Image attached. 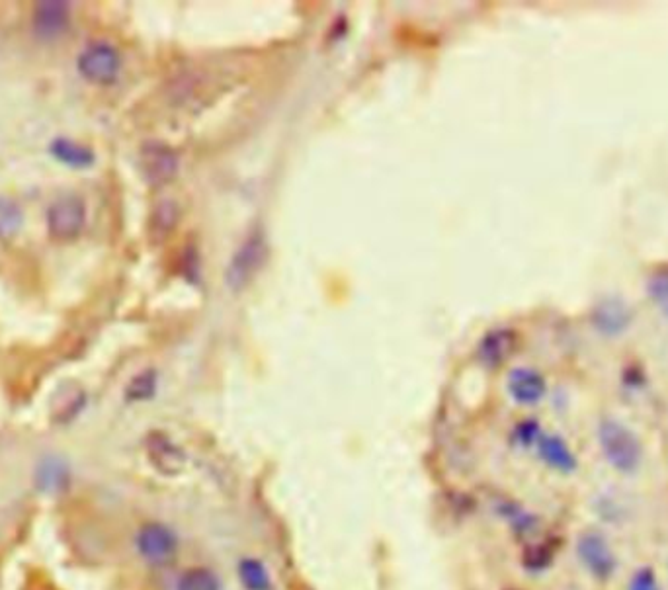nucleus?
Instances as JSON below:
<instances>
[{"instance_id": "f257e3e1", "label": "nucleus", "mask_w": 668, "mask_h": 590, "mask_svg": "<svg viewBox=\"0 0 668 590\" xmlns=\"http://www.w3.org/2000/svg\"><path fill=\"white\" fill-rule=\"evenodd\" d=\"M598 442L606 462L620 473H635L643 462V446L626 424L604 419L598 424Z\"/></svg>"}, {"instance_id": "f03ea898", "label": "nucleus", "mask_w": 668, "mask_h": 590, "mask_svg": "<svg viewBox=\"0 0 668 590\" xmlns=\"http://www.w3.org/2000/svg\"><path fill=\"white\" fill-rule=\"evenodd\" d=\"M268 254L270 249L264 233L260 229H254L231 256L229 266L225 270V286L233 294L243 292L247 286H251L252 280L266 266Z\"/></svg>"}, {"instance_id": "7ed1b4c3", "label": "nucleus", "mask_w": 668, "mask_h": 590, "mask_svg": "<svg viewBox=\"0 0 668 590\" xmlns=\"http://www.w3.org/2000/svg\"><path fill=\"white\" fill-rule=\"evenodd\" d=\"M77 69L90 85H114L122 73V55L112 43H88L77 59Z\"/></svg>"}, {"instance_id": "20e7f679", "label": "nucleus", "mask_w": 668, "mask_h": 590, "mask_svg": "<svg viewBox=\"0 0 668 590\" xmlns=\"http://www.w3.org/2000/svg\"><path fill=\"white\" fill-rule=\"evenodd\" d=\"M47 233L53 241L71 243L81 237L86 225V206L83 198L71 194L57 198L45 213Z\"/></svg>"}, {"instance_id": "39448f33", "label": "nucleus", "mask_w": 668, "mask_h": 590, "mask_svg": "<svg viewBox=\"0 0 668 590\" xmlns=\"http://www.w3.org/2000/svg\"><path fill=\"white\" fill-rule=\"evenodd\" d=\"M135 544L139 555L155 567L170 565L178 553V538L168 526L159 522H149L141 526Z\"/></svg>"}, {"instance_id": "423d86ee", "label": "nucleus", "mask_w": 668, "mask_h": 590, "mask_svg": "<svg viewBox=\"0 0 668 590\" xmlns=\"http://www.w3.org/2000/svg\"><path fill=\"white\" fill-rule=\"evenodd\" d=\"M180 167V159L172 147L161 141H147L139 151V169L149 186L168 184Z\"/></svg>"}, {"instance_id": "0eeeda50", "label": "nucleus", "mask_w": 668, "mask_h": 590, "mask_svg": "<svg viewBox=\"0 0 668 590\" xmlns=\"http://www.w3.org/2000/svg\"><path fill=\"white\" fill-rule=\"evenodd\" d=\"M71 26V4L67 0H40L32 14V32L42 42H55Z\"/></svg>"}, {"instance_id": "6e6552de", "label": "nucleus", "mask_w": 668, "mask_h": 590, "mask_svg": "<svg viewBox=\"0 0 668 590\" xmlns=\"http://www.w3.org/2000/svg\"><path fill=\"white\" fill-rule=\"evenodd\" d=\"M577 555L585 565L586 571L598 581H608L616 573L618 567L616 555L608 546L606 538L600 536L598 532H586L579 538Z\"/></svg>"}, {"instance_id": "1a4fd4ad", "label": "nucleus", "mask_w": 668, "mask_h": 590, "mask_svg": "<svg viewBox=\"0 0 668 590\" xmlns=\"http://www.w3.org/2000/svg\"><path fill=\"white\" fill-rule=\"evenodd\" d=\"M590 321L602 337H622L633 323V311L620 297H604L592 307Z\"/></svg>"}, {"instance_id": "9d476101", "label": "nucleus", "mask_w": 668, "mask_h": 590, "mask_svg": "<svg viewBox=\"0 0 668 590\" xmlns=\"http://www.w3.org/2000/svg\"><path fill=\"white\" fill-rule=\"evenodd\" d=\"M145 450H147V458H149L151 465L167 477H174V475L182 473V469L186 465L184 450L161 430H153L147 436Z\"/></svg>"}, {"instance_id": "9b49d317", "label": "nucleus", "mask_w": 668, "mask_h": 590, "mask_svg": "<svg viewBox=\"0 0 668 590\" xmlns=\"http://www.w3.org/2000/svg\"><path fill=\"white\" fill-rule=\"evenodd\" d=\"M518 348V333L512 329H495L481 338L477 346V360L485 368H501Z\"/></svg>"}, {"instance_id": "f8f14e48", "label": "nucleus", "mask_w": 668, "mask_h": 590, "mask_svg": "<svg viewBox=\"0 0 668 590\" xmlns=\"http://www.w3.org/2000/svg\"><path fill=\"white\" fill-rule=\"evenodd\" d=\"M508 393L518 405H538L547 393V381L534 368H514L508 374Z\"/></svg>"}, {"instance_id": "ddd939ff", "label": "nucleus", "mask_w": 668, "mask_h": 590, "mask_svg": "<svg viewBox=\"0 0 668 590\" xmlns=\"http://www.w3.org/2000/svg\"><path fill=\"white\" fill-rule=\"evenodd\" d=\"M49 153L57 163L69 169H90L96 163V155L90 147H86L79 141H73L69 137H55L49 143Z\"/></svg>"}, {"instance_id": "4468645a", "label": "nucleus", "mask_w": 668, "mask_h": 590, "mask_svg": "<svg viewBox=\"0 0 668 590\" xmlns=\"http://www.w3.org/2000/svg\"><path fill=\"white\" fill-rule=\"evenodd\" d=\"M538 454L543 464L559 473H573L579 465L569 444L557 434H545L538 440Z\"/></svg>"}, {"instance_id": "2eb2a0df", "label": "nucleus", "mask_w": 668, "mask_h": 590, "mask_svg": "<svg viewBox=\"0 0 668 590\" xmlns=\"http://www.w3.org/2000/svg\"><path fill=\"white\" fill-rule=\"evenodd\" d=\"M36 481L45 493H59L69 483V465L57 456H47L42 464L38 465Z\"/></svg>"}, {"instance_id": "dca6fc26", "label": "nucleus", "mask_w": 668, "mask_h": 590, "mask_svg": "<svg viewBox=\"0 0 668 590\" xmlns=\"http://www.w3.org/2000/svg\"><path fill=\"white\" fill-rule=\"evenodd\" d=\"M180 219V210L174 202H161L155 206V210L151 213L149 219V237L153 243H161L165 241L168 235L174 231L176 223Z\"/></svg>"}, {"instance_id": "f3484780", "label": "nucleus", "mask_w": 668, "mask_h": 590, "mask_svg": "<svg viewBox=\"0 0 668 590\" xmlns=\"http://www.w3.org/2000/svg\"><path fill=\"white\" fill-rule=\"evenodd\" d=\"M24 227V211L12 198L0 196V243H12Z\"/></svg>"}, {"instance_id": "a211bd4d", "label": "nucleus", "mask_w": 668, "mask_h": 590, "mask_svg": "<svg viewBox=\"0 0 668 590\" xmlns=\"http://www.w3.org/2000/svg\"><path fill=\"white\" fill-rule=\"evenodd\" d=\"M239 581L247 590H272L268 569L258 559H243L239 563Z\"/></svg>"}, {"instance_id": "6ab92c4d", "label": "nucleus", "mask_w": 668, "mask_h": 590, "mask_svg": "<svg viewBox=\"0 0 668 590\" xmlns=\"http://www.w3.org/2000/svg\"><path fill=\"white\" fill-rule=\"evenodd\" d=\"M61 393V401H53L55 421L67 422L75 419L84 407V393L81 387H67Z\"/></svg>"}, {"instance_id": "aec40b11", "label": "nucleus", "mask_w": 668, "mask_h": 590, "mask_svg": "<svg viewBox=\"0 0 668 590\" xmlns=\"http://www.w3.org/2000/svg\"><path fill=\"white\" fill-rule=\"evenodd\" d=\"M157 383H159V376L155 370H143L141 374H137L133 380L127 383L126 399L129 403H143L155 397L157 393Z\"/></svg>"}, {"instance_id": "412c9836", "label": "nucleus", "mask_w": 668, "mask_h": 590, "mask_svg": "<svg viewBox=\"0 0 668 590\" xmlns=\"http://www.w3.org/2000/svg\"><path fill=\"white\" fill-rule=\"evenodd\" d=\"M647 295L668 319V264L657 266L647 278Z\"/></svg>"}, {"instance_id": "4be33fe9", "label": "nucleus", "mask_w": 668, "mask_h": 590, "mask_svg": "<svg viewBox=\"0 0 668 590\" xmlns=\"http://www.w3.org/2000/svg\"><path fill=\"white\" fill-rule=\"evenodd\" d=\"M176 590H221V585L213 571L206 567H192L180 575Z\"/></svg>"}, {"instance_id": "5701e85b", "label": "nucleus", "mask_w": 668, "mask_h": 590, "mask_svg": "<svg viewBox=\"0 0 668 590\" xmlns=\"http://www.w3.org/2000/svg\"><path fill=\"white\" fill-rule=\"evenodd\" d=\"M555 551H557V546H553L551 542H543V544H538V546H530V548L524 551L522 565L528 571H532V573H542V571H545L553 563Z\"/></svg>"}, {"instance_id": "b1692460", "label": "nucleus", "mask_w": 668, "mask_h": 590, "mask_svg": "<svg viewBox=\"0 0 668 590\" xmlns=\"http://www.w3.org/2000/svg\"><path fill=\"white\" fill-rule=\"evenodd\" d=\"M540 438H542V428L536 421H522L512 430L514 444H518L522 448L534 446Z\"/></svg>"}, {"instance_id": "393cba45", "label": "nucleus", "mask_w": 668, "mask_h": 590, "mask_svg": "<svg viewBox=\"0 0 668 590\" xmlns=\"http://www.w3.org/2000/svg\"><path fill=\"white\" fill-rule=\"evenodd\" d=\"M627 590H661V585L651 567H641L633 573Z\"/></svg>"}, {"instance_id": "a878e982", "label": "nucleus", "mask_w": 668, "mask_h": 590, "mask_svg": "<svg viewBox=\"0 0 668 590\" xmlns=\"http://www.w3.org/2000/svg\"><path fill=\"white\" fill-rule=\"evenodd\" d=\"M504 590H520V589H512V587H510V589H504Z\"/></svg>"}]
</instances>
